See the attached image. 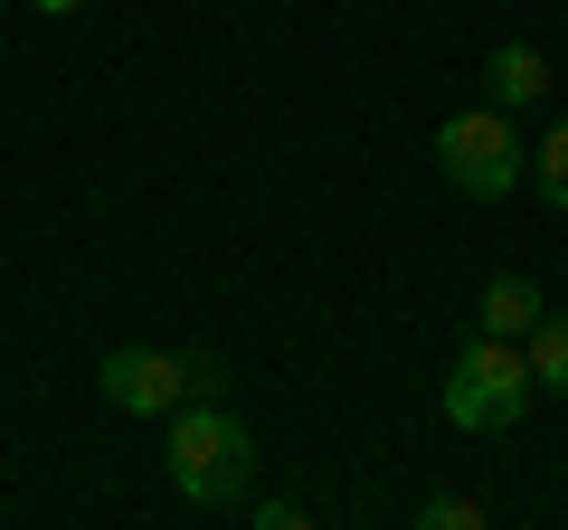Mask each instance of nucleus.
Returning a JSON list of instances; mask_svg holds the SVG:
<instances>
[{"label": "nucleus", "mask_w": 568, "mask_h": 530, "mask_svg": "<svg viewBox=\"0 0 568 530\" xmlns=\"http://www.w3.org/2000/svg\"><path fill=\"white\" fill-rule=\"evenodd\" d=\"M171 483H181V502H237L256 483V436L219 398H190L181 427H171Z\"/></svg>", "instance_id": "f257e3e1"}, {"label": "nucleus", "mask_w": 568, "mask_h": 530, "mask_svg": "<svg viewBox=\"0 0 568 530\" xmlns=\"http://www.w3.org/2000/svg\"><path fill=\"white\" fill-rule=\"evenodd\" d=\"M436 398H446V427H465V436H503V427H521V408L540 398V388H530L521 342H465Z\"/></svg>", "instance_id": "f03ea898"}, {"label": "nucleus", "mask_w": 568, "mask_h": 530, "mask_svg": "<svg viewBox=\"0 0 568 530\" xmlns=\"http://www.w3.org/2000/svg\"><path fill=\"white\" fill-rule=\"evenodd\" d=\"M436 171H446L465 200H511V181L530 171V152L511 143V114H503V104H474V114L436 123Z\"/></svg>", "instance_id": "7ed1b4c3"}, {"label": "nucleus", "mask_w": 568, "mask_h": 530, "mask_svg": "<svg viewBox=\"0 0 568 530\" xmlns=\"http://www.w3.org/2000/svg\"><path fill=\"white\" fill-rule=\"evenodd\" d=\"M95 388H104V408H123V417H162V408H190L200 388H190V350H104V369H95Z\"/></svg>", "instance_id": "20e7f679"}, {"label": "nucleus", "mask_w": 568, "mask_h": 530, "mask_svg": "<svg viewBox=\"0 0 568 530\" xmlns=\"http://www.w3.org/2000/svg\"><path fill=\"white\" fill-rule=\"evenodd\" d=\"M484 85H493V104H503V114H521V104H540L549 95V58L530 39H503L484 58Z\"/></svg>", "instance_id": "39448f33"}, {"label": "nucleus", "mask_w": 568, "mask_h": 530, "mask_svg": "<svg viewBox=\"0 0 568 530\" xmlns=\"http://www.w3.org/2000/svg\"><path fill=\"white\" fill-rule=\"evenodd\" d=\"M521 360H530V388H540V398H568V313H540V323L521 332Z\"/></svg>", "instance_id": "423d86ee"}, {"label": "nucleus", "mask_w": 568, "mask_h": 530, "mask_svg": "<svg viewBox=\"0 0 568 530\" xmlns=\"http://www.w3.org/2000/svg\"><path fill=\"white\" fill-rule=\"evenodd\" d=\"M530 323H540V294H530L521 275H503V285H484V342H521Z\"/></svg>", "instance_id": "0eeeda50"}, {"label": "nucleus", "mask_w": 568, "mask_h": 530, "mask_svg": "<svg viewBox=\"0 0 568 530\" xmlns=\"http://www.w3.org/2000/svg\"><path fill=\"white\" fill-rule=\"evenodd\" d=\"M530 181H540L549 208H568V123L549 133V143H530Z\"/></svg>", "instance_id": "6e6552de"}, {"label": "nucleus", "mask_w": 568, "mask_h": 530, "mask_svg": "<svg viewBox=\"0 0 568 530\" xmlns=\"http://www.w3.org/2000/svg\"><path fill=\"white\" fill-rule=\"evenodd\" d=\"M417 530H484V511H474L465 492H436V502L417 511Z\"/></svg>", "instance_id": "1a4fd4ad"}, {"label": "nucleus", "mask_w": 568, "mask_h": 530, "mask_svg": "<svg viewBox=\"0 0 568 530\" xmlns=\"http://www.w3.org/2000/svg\"><path fill=\"white\" fill-rule=\"evenodd\" d=\"M256 530H313V521H304V511H284V502H275V511H256Z\"/></svg>", "instance_id": "9d476101"}, {"label": "nucleus", "mask_w": 568, "mask_h": 530, "mask_svg": "<svg viewBox=\"0 0 568 530\" xmlns=\"http://www.w3.org/2000/svg\"><path fill=\"white\" fill-rule=\"evenodd\" d=\"M29 10H48V20H77V10H85V0H29Z\"/></svg>", "instance_id": "9b49d317"}]
</instances>
